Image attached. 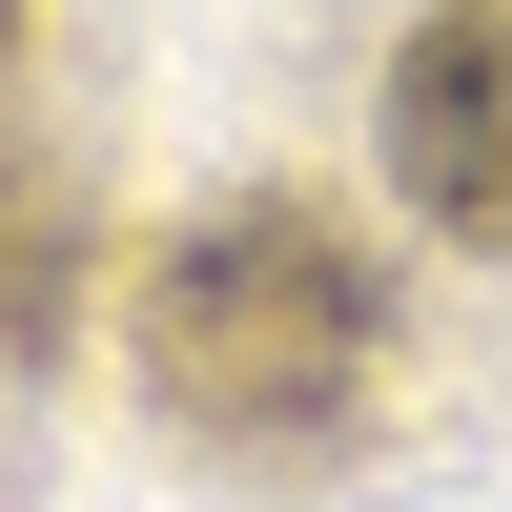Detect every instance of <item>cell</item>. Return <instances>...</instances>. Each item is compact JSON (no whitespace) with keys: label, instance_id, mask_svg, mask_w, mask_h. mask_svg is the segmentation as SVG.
<instances>
[{"label":"cell","instance_id":"obj_2","mask_svg":"<svg viewBox=\"0 0 512 512\" xmlns=\"http://www.w3.org/2000/svg\"><path fill=\"white\" fill-rule=\"evenodd\" d=\"M390 185H410V226H451V246H492L512 267V0H431V21L390 41Z\"/></svg>","mask_w":512,"mask_h":512},{"label":"cell","instance_id":"obj_3","mask_svg":"<svg viewBox=\"0 0 512 512\" xmlns=\"http://www.w3.org/2000/svg\"><path fill=\"white\" fill-rule=\"evenodd\" d=\"M62 308H82V205L41 185L21 144H0V369H41V349H62Z\"/></svg>","mask_w":512,"mask_h":512},{"label":"cell","instance_id":"obj_1","mask_svg":"<svg viewBox=\"0 0 512 512\" xmlns=\"http://www.w3.org/2000/svg\"><path fill=\"white\" fill-rule=\"evenodd\" d=\"M123 349H144L164 431L246 451V472H308V451L369 431V369H390V267H369L308 185H246V205H185V226L144 246Z\"/></svg>","mask_w":512,"mask_h":512},{"label":"cell","instance_id":"obj_4","mask_svg":"<svg viewBox=\"0 0 512 512\" xmlns=\"http://www.w3.org/2000/svg\"><path fill=\"white\" fill-rule=\"evenodd\" d=\"M0 41H21V0H0Z\"/></svg>","mask_w":512,"mask_h":512}]
</instances>
